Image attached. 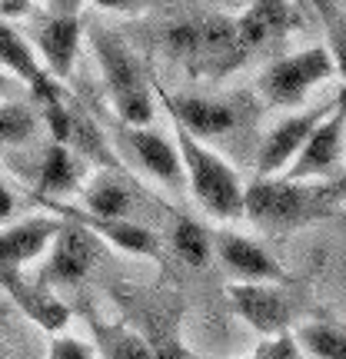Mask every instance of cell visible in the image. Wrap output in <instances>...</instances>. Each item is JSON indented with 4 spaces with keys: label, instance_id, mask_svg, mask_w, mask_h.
Masks as SVG:
<instances>
[{
    "label": "cell",
    "instance_id": "obj_29",
    "mask_svg": "<svg viewBox=\"0 0 346 359\" xmlns=\"http://www.w3.org/2000/svg\"><path fill=\"white\" fill-rule=\"evenodd\" d=\"M24 87L20 80H13L7 70H0V100H17V90Z\"/></svg>",
    "mask_w": 346,
    "mask_h": 359
},
{
    "label": "cell",
    "instance_id": "obj_26",
    "mask_svg": "<svg viewBox=\"0 0 346 359\" xmlns=\"http://www.w3.org/2000/svg\"><path fill=\"white\" fill-rule=\"evenodd\" d=\"M51 359H97V353H93V346H90V343H84V339L53 333Z\"/></svg>",
    "mask_w": 346,
    "mask_h": 359
},
{
    "label": "cell",
    "instance_id": "obj_20",
    "mask_svg": "<svg viewBox=\"0 0 346 359\" xmlns=\"http://www.w3.org/2000/svg\"><path fill=\"white\" fill-rule=\"evenodd\" d=\"M90 330H93L100 359H154V349L143 339V333L130 330V326L103 323L97 316H90Z\"/></svg>",
    "mask_w": 346,
    "mask_h": 359
},
{
    "label": "cell",
    "instance_id": "obj_21",
    "mask_svg": "<svg viewBox=\"0 0 346 359\" xmlns=\"http://www.w3.org/2000/svg\"><path fill=\"white\" fill-rule=\"evenodd\" d=\"M293 339L300 353H307L310 359H346V330L336 323H303L293 330Z\"/></svg>",
    "mask_w": 346,
    "mask_h": 359
},
{
    "label": "cell",
    "instance_id": "obj_27",
    "mask_svg": "<svg viewBox=\"0 0 346 359\" xmlns=\"http://www.w3.org/2000/svg\"><path fill=\"white\" fill-rule=\"evenodd\" d=\"M317 196H320L330 210L340 206V203H346V170L343 173H333V177L320 180V183H317Z\"/></svg>",
    "mask_w": 346,
    "mask_h": 359
},
{
    "label": "cell",
    "instance_id": "obj_2",
    "mask_svg": "<svg viewBox=\"0 0 346 359\" xmlns=\"http://www.w3.org/2000/svg\"><path fill=\"white\" fill-rule=\"evenodd\" d=\"M90 47L97 53L103 87H107V97L114 103V114L120 116V123L150 127V120H154V93H150V83L143 77L137 57L130 53V47L117 34L103 30V27H90Z\"/></svg>",
    "mask_w": 346,
    "mask_h": 359
},
{
    "label": "cell",
    "instance_id": "obj_8",
    "mask_svg": "<svg viewBox=\"0 0 346 359\" xmlns=\"http://www.w3.org/2000/svg\"><path fill=\"white\" fill-rule=\"evenodd\" d=\"M60 230L51 243V259L47 266L40 269V283L47 286H74L90 273V266L97 263V246L100 236L93 230H87L77 219L60 217Z\"/></svg>",
    "mask_w": 346,
    "mask_h": 359
},
{
    "label": "cell",
    "instance_id": "obj_19",
    "mask_svg": "<svg viewBox=\"0 0 346 359\" xmlns=\"http://www.w3.org/2000/svg\"><path fill=\"white\" fill-rule=\"evenodd\" d=\"M84 180V160H80L70 143L53 140L44 156H40V167H37V193L40 196H64V193H74Z\"/></svg>",
    "mask_w": 346,
    "mask_h": 359
},
{
    "label": "cell",
    "instance_id": "obj_13",
    "mask_svg": "<svg viewBox=\"0 0 346 359\" xmlns=\"http://www.w3.org/2000/svg\"><path fill=\"white\" fill-rule=\"evenodd\" d=\"M80 34H84V24H80V13H44L34 24V47H37L44 67L51 70L57 80H67L70 70H74V60H77L80 50Z\"/></svg>",
    "mask_w": 346,
    "mask_h": 359
},
{
    "label": "cell",
    "instance_id": "obj_22",
    "mask_svg": "<svg viewBox=\"0 0 346 359\" xmlns=\"http://www.w3.org/2000/svg\"><path fill=\"white\" fill-rule=\"evenodd\" d=\"M84 210L97 213V217H130L133 196L117 177L100 173V177L90 180V187L84 190Z\"/></svg>",
    "mask_w": 346,
    "mask_h": 359
},
{
    "label": "cell",
    "instance_id": "obj_6",
    "mask_svg": "<svg viewBox=\"0 0 346 359\" xmlns=\"http://www.w3.org/2000/svg\"><path fill=\"white\" fill-rule=\"evenodd\" d=\"M343 156H346V97H340L326 110V116L313 127V133L303 143V150L296 154V160L286 170V177L326 180L333 173H340Z\"/></svg>",
    "mask_w": 346,
    "mask_h": 359
},
{
    "label": "cell",
    "instance_id": "obj_1",
    "mask_svg": "<svg viewBox=\"0 0 346 359\" xmlns=\"http://www.w3.org/2000/svg\"><path fill=\"white\" fill-rule=\"evenodd\" d=\"M177 127V123H173ZM177 150L183 160V173H187V187H190L193 200L204 206L210 217L217 219H244V196L246 187L240 183L237 170L223 160V156L197 140L193 133L177 127Z\"/></svg>",
    "mask_w": 346,
    "mask_h": 359
},
{
    "label": "cell",
    "instance_id": "obj_12",
    "mask_svg": "<svg viewBox=\"0 0 346 359\" xmlns=\"http://www.w3.org/2000/svg\"><path fill=\"white\" fill-rule=\"evenodd\" d=\"M330 107H333V103H330ZM330 107H317V110H303V114L283 116L280 123H277V127L260 140V150H257L260 177H277V173H286L290 163L296 160V154L303 150L307 137L313 133V127L326 116Z\"/></svg>",
    "mask_w": 346,
    "mask_h": 359
},
{
    "label": "cell",
    "instance_id": "obj_5",
    "mask_svg": "<svg viewBox=\"0 0 346 359\" xmlns=\"http://www.w3.org/2000/svg\"><path fill=\"white\" fill-rule=\"evenodd\" d=\"M336 77V64L326 47H307L300 53H286L260 74V93L270 107H300L310 97V90L323 80Z\"/></svg>",
    "mask_w": 346,
    "mask_h": 359
},
{
    "label": "cell",
    "instance_id": "obj_9",
    "mask_svg": "<svg viewBox=\"0 0 346 359\" xmlns=\"http://www.w3.org/2000/svg\"><path fill=\"white\" fill-rule=\"evenodd\" d=\"M0 70H7L13 80H20L40 107L64 100L60 80L44 67L40 53L20 37L11 24H7V17H0Z\"/></svg>",
    "mask_w": 346,
    "mask_h": 359
},
{
    "label": "cell",
    "instance_id": "obj_31",
    "mask_svg": "<svg viewBox=\"0 0 346 359\" xmlns=\"http://www.w3.org/2000/svg\"><path fill=\"white\" fill-rule=\"evenodd\" d=\"M84 0H47V11L51 13H80Z\"/></svg>",
    "mask_w": 346,
    "mask_h": 359
},
{
    "label": "cell",
    "instance_id": "obj_14",
    "mask_svg": "<svg viewBox=\"0 0 346 359\" xmlns=\"http://www.w3.org/2000/svg\"><path fill=\"white\" fill-rule=\"evenodd\" d=\"M120 140H124V147L133 154V160L154 180H160L164 187L180 190V187L187 183L177 140H167L164 133H157V130H150V127H130V123L120 127Z\"/></svg>",
    "mask_w": 346,
    "mask_h": 359
},
{
    "label": "cell",
    "instance_id": "obj_30",
    "mask_svg": "<svg viewBox=\"0 0 346 359\" xmlns=\"http://www.w3.org/2000/svg\"><path fill=\"white\" fill-rule=\"evenodd\" d=\"M13 210H17V203H13V193H11V187L0 180V223H4V219H11Z\"/></svg>",
    "mask_w": 346,
    "mask_h": 359
},
{
    "label": "cell",
    "instance_id": "obj_32",
    "mask_svg": "<svg viewBox=\"0 0 346 359\" xmlns=\"http://www.w3.org/2000/svg\"><path fill=\"white\" fill-rule=\"evenodd\" d=\"M343 223H346V217H343Z\"/></svg>",
    "mask_w": 346,
    "mask_h": 359
},
{
    "label": "cell",
    "instance_id": "obj_4",
    "mask_svg": "<svg viewBox=\"0 0 346 359\" xmlns=\"http://www.w3.org/2000/svg\"><path fill=\"white\" fill-rule=\"evenodd\" d=\"M167 50L183 60L193 74L223 77L246 60V50L237 37V20L227 17H206V20H187L167 30Z\"/></svg>",
    "mask_w": 346,
    "mask_h": 359
},
{
    "label": "cell",
    "instance_id": "obj_10",
    "mask_svg": "<svg viewBox=\"0 0 346 359\" xmlns=\"http://www.w3.org/2000/svg\"><path fill=\"white\" fill-rule=\"evenodd\" d=\"M40 203L47 206L51 213L67 219H77L87 230H93L100 236V243H110L124 253H133V257H147V259H164V250H160V240H157L154 230H147L140 223H133L127 217H97V213H87V210H77V206H64L51 200V196H40Z\"/></svg>",
    "mask_w": 346,
    "mask_h": 359
},
{
    "label": "cell",
    "instance_id": "obj_23",
    "mask_svg": "<svg viewBox=\"0 0 346 359\" xmlns=\"http://www.w3.org/2000/svg\"><path fill=\"white\" fill-rule=\"evenodd\" d=\"M40 127V114L30 103L0 100V150L4 147H24L34 140Z\"/></svg>",
    "mask_w": 346,
    "mask_h": 359
},
{
    "label": "cell",
    "instance_id": "obj_11",
    "mask_svg": "<svg viewBox=\"0 0 346 359\" xmlns=\"http://www.w3.org/2000/svg\"><path fill=\"white\" fill-rule=\"evenodd\" d=\"M233 309L240 313V320H246L260 336H280L286 333V326L293 320V303L290 296L280 290V283H233L230 290Z\"/></svg>",
    "mask_w": 346,
    "mask_h": 359
},
{
    "label": "cell",
    "instance_id": "obj_17",
    "mask_svg": "<svg viewBox=\"0 0 346 359\" xmlns=\"http://www.w3.org/2000/svg\"><path fill=\"white\" fill-rule=\"evenodd\" d=\"M0 290L11 296L17 306L24 309L30 320L37 323L40 330L47 333H64L67 323H70V309L64 299H57L51 293V286L40 280H27L24 273H11L0 280Z\"/></svg>",
    "mask_w": 346,
    "mask_h": 359
},
{
    "label": "cell",
    "instance_id": "obj_16",
    "mask_svg": "<svg viewBox=\"0 0 346 359\" xmlns=\"http://www.w3.org/2000/svg\"><path fill=\"white\" fill-rule=\"evenodd\" d=\"M213 250L223 259V266L237 273L246 283H286V269L270 257L257 240H246L240 233H217L213 236Z\"/></svg>",
    "mask_w": 346,
    "mask_h": 359
},
{
    "label": "cell",
    "instance_id": "obj_24",
    "mask_svg": "<svg viewBox=\"0 0 346 359\" xmlns=\"http://www.w3.org/2000/svg\"><path fill=\"white\" fill-rule=\"evenodd\" d=\"M313 4H317V13L326 30V50L336 64V77L343 83L340 97H346V11L336 0H313Z\"/></svg>",
    "mask_w": 346,
    "mask_h": 359
},
{
    "label": "cell",
    "instance_id": "obj_3",
    "mask_svg": "<svg viewBox=\"0 0 346 359\" xmlns=\"http://www.w3.org/2000/svg\"><path fill=\"white\" fill-rule=\"evenodd\" d=\"M330 206L317 196V183L310 180H293L286 173L277 177H257L246 187L244 196V217L257 223L260 230L283 233L296 230L310 219L323 217Z\"/></svg>",
    "mask_w": 346,
    "mask_h": 359
},
{
    "label": "cell",
    "instance_id": "obj_15",
    "mask_svg": "<svg viewBox=\"0 0 346 359\" xmlns=\"http://www.w3.org/2000/svg\"><path fill=\"white\" fill-rule=\"evenodd\" d=\"M60 223L64 219L51 213V217H27L20 223L4 226L0 230V280L11 273H20L24 263L37 259L44 250H51Z\"/></svg>",
    "mask_w": 346,
    "mask_h": 359
},
{
    "label": "cell",
    "instance_id": "obj_28",
    "mask_svg": "<svg viewBox=\"0 0 346 359\" xmlns=\"http://www.w3.org/2000/svg\"><path fill=\"white\" fill-rule=\"evenodd\" d=\"M97 11H114V13H130V11H140L143 0H90Z\"/></svg>",
    "mask_w": 346,
    "mask_h": 359
},
{
    "label": "cell",
    "instance_id": "obj_25",
    "mask_svg": "<svg viewBox=\"0 0 346 359\" xmlns=\"http://www.w3.org/2000/svg\"><path fill=\"white\" fill-rule=\"evenodd\" d=\"M170 246L187 266H204L213 257V240L210 233L190 217H180L177 226H173V236H170Z\"/></svg>",
    "mask_w": 346,
    "mask_h": 359
},
{
    "label": "cell",
    "instance_id": "obj_18",
    "mask_svg": "<svg viewBox=\"0 0 346 359\" xmlns=\"http://www.w3.org/2000/svg\"><path fill=\"white\" fill-rule=\"evenodd\" d=\"M296 24V13L290 0H253L240 17H237V37L244 43L246 57L260 47H267L270 40L283 37Z\"/></svg>",
    "mask_w": 346,
    "mask_h": 359
},
{
    "label": "cell",
    "instance_id": "obj_7",
    "mask_svg": "<svg viewBox=\"0 0 346 359\" xmlns=\"http://www.w3.org/2000/svg\"><path fill=\"white\" fill-rule=\"evenodd\" d=\"M160 100L167 107L170 120L193 133L197 140H220L230 137L240 127L244 110L237 100H217V97H197V93H167L160 90Z\"/></svg>",
    "mask_w": 346,
    "mask_h": 359
}]
</instances>
